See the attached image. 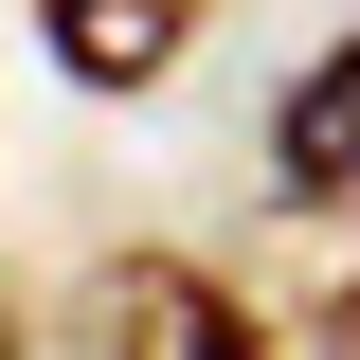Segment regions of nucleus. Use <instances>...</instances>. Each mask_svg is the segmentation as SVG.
Wrapping results in <instances>:
<instances>
[{
  "mask_svg": "<svg viewBox=\"0 0 360 360\" xmlns=\"http://www.w3.org/2000/svg\"><path fill=\"white\" fill-rule=\"evenodd\" d=\"M72 360H288L198 252H108L72 288Z\"/></svg>",
  "mask_w": 360,
  "mask_h": 360,
  "instance_id": "f257e3e1",
  "label": "nucleus"
},
{
  "mask_svg": "<svg viewBox=\"0 0 360 360\" xmlns=\"http://www.w3.org/2000/svg\"><path fill=\"white\" fill-rule=\"evenodd\" d=\"M0 360H37V342H18V307H0Z\"/></svg>",
  "mask_w": 360,
  "mask_h": 360,
  "instance_id": "20e7f679",
  "label": "nucleus"
},
{
  "mask_svg": "<svg viewBox=\"0 0 360 360\" xmlns=\"http://www.w3.org/2000/svg\"><path fill=\"white\" fill-rule=\"evenodd\" d=\"M198 18H217V0H37V37H54L72 90H162L180 54H198Z\"/></svg>",
  "mask_w": 360,
  "mask_h": 360,
  "instance_id": "f03ea898",
  "label": "nucleus"
},
{
  "mask_svg": "<svg viewBox=\"0 0 360 360\" xmlns=\"http://www.w3.org/2000/svg\"><path fill=\"white\" fill-rule=\"evenodd\" d=\"M270 198H360V37H324L270 90Z\"/></svg>",
  "mask_w": 360,
  "mask_h": 360,
  "instance_id": "7ed1b4c3",
  "label": "nucleus"
}]
</instances>
